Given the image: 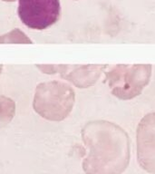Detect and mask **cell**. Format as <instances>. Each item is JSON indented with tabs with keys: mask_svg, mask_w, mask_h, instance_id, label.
Masks as SVG:
<instances>
[{
	"mask_svg": "<svg viewBox=\"0 0 155 174\" xmlns=\"http://www.w3.org/2000/svg\"><path fill=\"white\" fill-rule=\"evenodd\" d=\"M0 44H33L26 35L18 28L0 36Z\"/></svg>",
	"mask_w": 155,
	"mask_h": 174,
	"instance_id": "cell-5",
	"label": "cell"
},
{
	"mask_svg": "<svg viewBox=\"0 0 155 174\" xmlns=\"http://www.w3.org/2000/svg\"><path fill=\"white\" fill-rule=\"evenodd\" d=\"M15 114V103L9 97L0 95V129L8 125Z\"/></svg>",
	"mask_w": 155,
	"mask_h": 174,
	"instance_id": "cell-4",
	"label": "cell"
},
{
	"mask_svg": "<svg viewBox=\"0 0 155 174\" xmlns=\"http://www.w3.org/2000/svg\"><path fill=\"white\" fill-rule=\"evenodd\" d=\"M3 68H4V67H3V65H1V64H0V75H1V73H2Z\"/></svg>",
	"mask_w": 155,
	"mask_h": 174,
	"instance_id": "cell-6",
	"label": "cell"
},
{
	"mask_svg": "<svg viewBox=\"0 0 155 174\" xmlns=\"http://www.w3.org/2000/svg\"><path fill=\"white\" fill-rule=\"evenodd\" d=\"M76 1H77V0H76Z\"/></svg>",
	"mask_w": 155,
	"mask_h": 174,
	"instance_id": "cell-8",
	"label": "cell"
},
{
	"mask_svg": "<svg viewBox=\"0 0 155 174\" xmlns=\"http://www.w3.org/2000/svg\"><path fill=\"white\" fill-rule=\"evenodd\" d=\"M2 1H5V2H14L15 0H2Z\"/></svg>",
	"mask_w": 155,
	"mask_h": 174,
	"instance_id": "cell-7",
	"label": "cell"
},
{
	"mask_svg": "<svg viewBox=\"0 0 155 174\" xmlns=\"http://www.w3.org/2000/svg\"><path fill=\"white\" fill-rule=\"evenodd\" d=\"M74 101V91L69 84L51 81L36 86L33 107L41 117L52 121H60L70 114Z\"/></svg>",
	"mask_w": 155,
	"mask_h": 174,
	"instance_id": "cell-1",
	"label": "cell"
},
{
	"mask_svg": "<svg viewBox=\"0 0 155 174\" xmlns=\"http://www.w3.org/2000/svg\"><path fill=\"white\" fill-rule=\"evenodd\" d=\"M18 15L29 28L44 30L56 23L60 16L59 0H19Z\"/></svg>",
	"mask_w": 155,
	"mask_h": 174,
	"instance_id": "cell-2",
	"label": "cell"
},
{
	"mask_svg": "<svg viewBox=\"0 0 155 174\" xmlns=\"http://www.w3.org/2000/svg\"><path fill=\"white\" fill-rule=\"evenodd\" d=\"M36 68L43 73L60 74L62 78L78 88H87L95 84L100 77L103 67L100 65H64L37 64Z\"/></svg>",
	"mask_w": 155,
	"mask_h": 174,
	"instance_id": "cell-3",
	"label": "cell"
}]
</instances>
